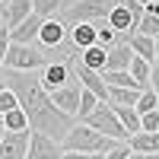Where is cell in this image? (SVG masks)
Returning a JSON list of instances; mask_svg holds the SVG:
<instances>
[{"label": "cell", "instance_id": "obj_31", "mask_svg": "<svg viewBox=\"0 0 159 159\" xmlns=\"http://www.w3.org/2000/svg\"><path fill=\"white\" fill-rule=\"evenodd\" d=\"M140 121H143V130H147V134H159V111L140 115Z\"/></svg>", "mask_w": 159, "mask_h": 159}, {"label": "cell", "instance_id": "obj_14", "mask_svg": "<svg viewBox=\"0 0 159 159\" xmlns=\"http://www.w3.org/2000/svg\"><path fill=\"white\" fill-rule=\"evenodd\" d=\"M70 42L76 51H86L92 45H99V29H96V22H80L70 29Z\"/></svg>", "mask_w": 159, "mask_h": 159}, {"label": "cell", "instance_id": "obj_36", "mask_svg": "<svg viewBox=\"0 0 159 159\" xmlns=\"http://www.w3.org/2000/svg\"><path fill=\"white\" fill-rule=\"evenodd\" d=\"M0 25H7V3H0Z\"/></svg>", "mask_w": 159, "mask_h": 159}, {"label": "cell", "instance_id": "obj_8", "mask_svg": "<svg viewBox=\"0 0 159 159\" xmlns=\"http://www.w3.org/2000/svg\"><path fill=\"white\" fill-rule=\"evenodd\" d=\"M70 67H73L70 61H51L48 67L38 70V73H42V86H45L48 92H54V89H61V86H67V83H70Z\"/></svg>", "mask_w": 159, "mask_h": 159}, {"label": "cell", "instance_id": "obj_11", "mask_svg": "<svg viewBox=\"0 0 159 159\" xmlns=\"http://www.w3.org/2000/svg\"><path fill=\"white\" fill-rule=\"evenodd\" d=\"M70 29L64 25L57 16L54 19H45L42 22V32H38V45H42L45 51H54V48H61V42H64V35H67Z\"/></svg>", "mask_w": 159, "mask_h": 159}, {"label": "cell", "instance_id": "obj_5", "mask_svg": "<svg viewBox=\"0 0 159 159\" xmlns=\"http://www.w3.org/2000/svg\"><path fill=\"white\" fill-rule=\"evenodd\" d=\"M83 124H89L92 130H99L102 137H111V140H127V130H124V124L118 121V115H115V105H108V102H102L96 111H92Z\"/></svg>", "mask_w": 159, "mask_h": 159}, {"label": "cell", "instance_id": "obj_20", "mask_svg": "<svg viewBox=\"0 0 159 159\" xmlns=\"http://www.w3.org/2000/svg\"><path fill=\"white\" fill-rule=\"evenodd\" d=\"M105 61H108V51H105L102 45L86 48V51H83V57H80V64H83V67L96 70V73H102V70H105Z\"/></svg>", "mask_w": 159, "mask_h": 159}, {"label": "cell", "instance_id": "obj_6", "mask_svg": "<svg viewBox=\"0 0 159 159\" xmlns=\"http://www.w3.org/2000/svg\"><path fill=\"white\" fill-rule=\"evenodd\" d=\"M61 156H64L61 140H54V137H48V134H38V130H32L25 159H61Z\"/></svg>", "mask_w": 159, "mask_h": 159}, {"label": "cell", "instance_id": "obj_23", "mask_svg": "<svg viewBox=\"0 0 159 159\" xmlns=\"http://www.w3.org/2000/svg\"><path fill=\"white\" fill-rule=\"evenodd\" d=\"M64 7V0H32V13L38 19H54Z\"/></svg>", "mask_w": 159, "mask_h": 159}, {"label": "cell", "instance_id": "obj_33", "mask_svg": "<svg viewBox=\"0 0 159 159\" xmlns=\"http://www.w3.org/2000/svg\"><path fill=\"white\" fill-rule=\"evenodd\" d=\"M102 159H130V147H127V140H124V143H118L115 150H108Z\"/></svg>", "mask_w": 159, "mask_h": 159}, {"label": "cell", "instance_id": "obj_27", "mask_svg": "<svg viewBox=\"0 0 159 159\" xmlns=\"http://www.w3.org/2000/svg\"><path fill=\"white\" fill-rule=\"evenodd\" d=\"M96 29H99V45L108 51V48H115V45H121V32H115L111 25H108V19L105 22H96Z\"/></svg>", "mask_w": 159, "mask_h": 159}, {"label": "cell", "instance_id": "obj_28", "mask_svg": "<svg viewBox=\"0 0 159 159\" xmlns=\"http://www.w3.org/2000/svg\"><path fill=\"white\" fill-rule=\"evenodd\" d=\"M134 108H137L140 115H147V111H159V96H156L153 89H143V92H140V99H137V105H134Z\"/></svg>", "mask_w": 159, "mask_h": 159}, {"label": "cell", "instance_id": "obj_18", "mask_svg": "<svg viewBox=\"0 0 159 159\" xmlns=\"http://www.w3.org/2000/svg\"><path fill=\"white\" fill-rule=\"evenodd\" d=\"M115 115H118V121L124 124L127 130V137H134L143 130V121H140V111L134 108V105H115Z\"/></svg>", "mask_w": 159, "mask_h": 159}, {"label": "cell", "instance_id": "obj_3", "mask_svg": "<svg viewBox=\"0 0 159 159\" xmlns=\"http://www.w3.org/2000/svg\"><path fill=\"white\" fill-rule=\"evenodd\" d=\"M51 64V54L45 48H35V45H10L7 51V70H19V73H32V70H42Z\"/></svg>", "mask_w": 159, "mask_h": 159}, {"label": "cell", "instance_id": "obj_24", "mask_svg": "<svg viewBox=\"0 0 159 159\" xmlns=\"http://www.w3.org/2000/svg\"><path fill=\"white\" fill-rule=\"evenodd\" d=\"M102 80L108 86H121V89H134V76H130V70H102Z\"/></svg>", "mask_w": 159, "mask_h": 159}, {"label": "cell", "instance_id": "obj_32", "mask_svg": "<svg viewBox=\"0 0 159 159\" xmlns=\"http://www.w3.org/2000/svg\"><path fill=\"white\" fill-rule=\"evenodd\" d=\"M10 45H13L10 29H7V25H0V67L7 64V51H10Z\"/></svg>", "mask_w": 159, "mask_h": 159}, {"label": "cell", "instance_id": "obj_12", "mask_svg": "<svg viewBox=\"0 0 159 159\" xmlns=\"http://www.w3.org/2000/svg\"><path fill=\"white\" fill-rule=\"evenodd\" d=\"M42 22L45 19H38L35 13L29 19H22L16 29H10V38H13V45H32V42H38V32H42Z\"/></svg>", "mask_w": 159, "mask_h": 159}, {"label": "cell", "instance_id": "obj_1", "mask_svg": "<svg viewBox=\"0 0 159 159\" xmlns=\"http://www.w3.org/2000/svg\"><path fill=\"white\" fill-rule=\"evenodd\" d=\"M7 89L16 92L19 108L29 118V130H38V134H48L54 140H64V134L76 124V118L64 115L54 102H51V92L42 86V73H19V70H3Z\"/></svg>", "mask_w": 159, "mask_h": 159}, {"label": "cell", "instance_id": "obj_2", "mask_svg": "<svg viewBox=\"0 0 159 159\" xmlns=\"http://www.w3.org/2000/svg\"><path fill=\"white\" fill-rule=\"evenodd\" d=\"M118 3V0H70V3H64L57 19L64 25H80V22H105L108 19L111 7Z\"/></svg>", "mask_w": 159, "mask_h": 159}, {"label": "cell", "instance_id": "obj_22", "mask_svg": "<svg viewBox=\"0 0 159 159\" xmlns=\"http://www.w3.org/2000/svg\"><path fill=\"white\" fill-rule=\"evenodd\" d=\"M143 89H121V86H108V105H137Z\"/></svg>", "mask_w": 159, "mask_h": 159}, {"label": "cell", "instance_id": "obj_34", "mask_svg": "<svg viewBox=\"0 0 159 159\" xmlns=\"http://www.w3.org/2000/svg\"><path fill=\"white\" fill-rule=\"evenodd\" d=\"M61 159H102V153H67V150H64Z\"/></svg>", "mask_w": 159, "mask_h": 159}, {"label": "cell", "instance_id": "obj_40", "mask_svg": "<svg viewBox=\"0 0 159 159\" xmlns=\"http://www.w3.org/2000/svg\"><path fill=\"white\" fill-rule=\"evenodd\" d=\"M143 159H159V153H150V156H143Z\"/></svg>", "mask_w": 159, "mask_h": 159}, {"label": "cell", "instance_id": "obj_13", "mask_svg": "<svg viewBox=\"0 0 159 159\" xmlns=\"http://www.w3.org/2000/svg\"><path fill=\"white\" fill-rule=\"evenodd\" d=\"M108 25H111L115 32H121V35H130V32H137L140 22L134 19V13H130L121 0H118V3L111 7V13H108Z\"/></svg>", "mask_w": 159, "mask_h": 159}, {"label": "cell", "instance_id": "obj_16", "mask_svg": "<svg viewBox=\"0 0 159 159\" xmlns=\"http://www.w3.org/2000/svg\"><path fill=\"white\" fill-rule=\"evenodd\" d=\"M130 61H134V51L127 42L108 48V61H105V70H130Z\"/></svg>", "mask_w": 159, "mask_h": 159}, {"label": "cell", "instance_id": "obj_42", "mask_svg": "<svg viewBox=\"0 0 159 159\" xmlns=\"http://www.w3.org/2000/svg\"><path fill=\"white\" fill-rule=\"evenodd\" d=\"M0 3H10V0H0Z\"/></svg>", "mask_w": 159, "mask_h": 159}, {"label": "cell", "instance_id": "obj_39", "mask_svg": "<svg viewBox=\"0 0 159 159\" xmlns=\"http://www.w3.org/2000/svg\"><path fill=\"white\" fill-rule=\"evenodd\" d=\"M0 89H7V80H3V73H0Z\"/></svg>", "mask_w": 159, "mask_h": 159}, {"label": "cell", "instance_id": "obj_21", "mask_svg": "<svg viewBox=\"0 0 159 159\" xmlns=\"http://www.w3.org/2000/svg\"><path fill=\"white\" fill-rule=\"evenodd\" d=\"M130 76H134V83H137V89H150V76H153V64L134 54V61H130Z\"/></svg>", "mask_w": 159, "mask_h": 159}, {"label": "cell", "instance_id": "obj_15", "mask_svg": "<svg viewBox=\"0 0 159 159\" xmlns=\"http://www.w3.org/2000/svg\"><path fill=\"white\" fill-rule=\"evenodd\" d=\"M127 45H130V51H134L137 57L150 61V64L159 57V51H156V38H147V35H140V32H130V35H127Z\"/></svg>", "mask_w": 159, "mask_h": 159}, {"label": "cell", "instance_id": "obj_30", "mask_svg": "<svg viewBox=\"0 0 159 159\" xmlns=\"http://www.w3.org/2000/svg\"><path fill=\"white\" fill-rule=\"evenodd\" d=\"M13 108H19V99H16V92H10V89H0V118H3L7 111Z\"/></svg>", "mask_w": 159, "mask_h": 159}, {"label": "cell", "instance_id": "obj_25", "mask_svg": "<svg viewBox=\"0 0 159 159\" xmlns=\"http://www.w3.org/2000/svg\"><path fill=\"white\" fill-rule=\"evenodd\" d=\"M102 105V99L96 96V92H89V89H83V96H80V111H76V121H86V118L92 115Z\"/></svg>", "mask_w": 159, "mask_h": 159}, {"label": "cell", "instance_id": "obj_41", "mask_svg": "<svg viewBox=\"0 0 159 159\" xmlns=\"http://www.w3.org/2000/svg\"><path fill=\"white\" fill-rule=\"evenodd\" d=\"M156 51H159V38H156Z\"/></svg>", "mask_w": 159, "mask_h": 159}, {"label": "cell", "instance_id": "obj_35", "mask_svg": "<svg viewBox=\"0 0 159 159\" xmlns=\"http://www.w3.org/2000/svg\"><path fill=\"white\" fill-rule=\"evenodd\" d=\"M147 13H153V16H159V0H153V3L147 7Z\"/></svg>", "mask_w": 159, "mask_h": 159}, {"label": "cell", "instance_id": "obj_19", "mask_svg": "<svg viewBox=\"0 0 159 159\" xmlns=\"http://www.w3.org/2000/svg\"><path fill=\"white\" fill-rule=\"evenodd\" d=\"M29 16H32V0H10L7 3V29H16Z\"/></svg>", "mask_w": 159, "mask_h": 159}, {"label": "cell", "instance_id": "obj_26", "mask_svg": "<svg viewBox=\"0 0 159 159\" xmlns=\"http://www.w3.org/2000/svg\"><path fill=\"white\" fill-rule=\"evenodd\" d=\"M3 127L10 130V134H16V130H29V118H25L22 108H13L3 115Z\"/></svg>", "mask_w": 159, "mask_h": 159}, {"label": "cell", "instance_id": "obj_38", "mask_svg": "<svg viewBox=\"0 0 159 159\" xmlns=\"http://www.w3.org/2000/svg\"><path fill=\"white\" fill-rule=\"evenodd\" d=\"M137 3H140V7H150V3H153V0H137Z\"/></svg>", "mask_w": 159, "mask_h": 159}, {"label": "cell", "instance_id": "obj_43", "mask_svg": "<svg viewBox=\"0 0 159 159\" xmlns=\"http://www.w3.org/2000/svg\"><path fill=\"white\" fill-rule=\"evenodd\" d=\"M130 159H137V156H134V153H130Z\"/></svg>", "mask_w": 159, "mask_h": 159}, {"label": "cell", "instance_id": "obj_7", "mask_svg": "<svg viewBox=\"0 0 159 159\" xmlns=\"http://www.w3.org/2000/svg\"><path fill=\"white\" fill-rule=\"evenodd\" d=\"M80 96H83V86L70 80L67 86H61V89H54V92H51V102H54L64 115L76 118V111H80Z\"/></svg>", "mask_w": 159, "mask_h": 159}, {"label": "cell", "instance_id": "obj_29", "mask_svg": "<svg viewBox=\"0 0 159 159\" xmlns=\"http://www.w3.org/2000/svg\"><path fill=\"white\" fill-rule=\"evenodd\" d=\"M137 32L140 35H147V38H159V16H153V13H143V19L137 25Z\"/></svg>", "mask_w": 159, "mask_h": 159}, {"label": "cell", "instance_id": "obj_9", "mask_svg": "<svg viewBox=\"0 0 159 159\" xmlns=\"http://www.w3.org/2000/svg\"><path fill=\"white\" fill-rule=\"evenodd\" d=\"M70 64H73V73H76V80H80V86H83V89H89V92H96L102 102H108V83L102 80V73H96V70L83 67L80 61H70Z\"/></svg>", "mask_w": 159, "mask_h": 159}, {"label": "cell", "instance_id": "obj_44", "mask_svg": "<svg viewBox=\"0 0 159 159\" xmlns=\"http://www.w3.org/2000/svg\"><path fill=\"white\" fill-rule=\"evenodd\" d=\"M0 121H3V118H0Z\"/></svg>", "mask_w": 159, "mask_h": 159}, {"label": "cell", "instance_id": "obj_17", "mask_svg": "<svg viewBox=\"0 0 159 159\" xmlns=\"http://www.w3.org/2000/svg\"><path fill=\"white\" fill-rule=\"evenodd\" d=\"M127 147H130V153H140V156L159 153V134H147V130H140V134L127 137Z\"/></svg>", "mask_w": 159, "mask_h": 159}, {"label": "cell", "instance_id": "obj_4", "mask_svg": "<svg viewBox=\"0 0 159 159\" xmlns=\"http://www.w3.org/2000/svg\"><path fill=\"white\" fill-rule=\"evenodd\" d=\"M102 143H105V137L99 134V130H92L89 124L76 121L67 134H64L61 147L67 150V153H102Z\"/></svg>", "mask_w": 159, "mask_h": 159}, {"label": "cell", "instance_id": "obj_10", "mask_svg": "<svg viewBox=\"0 0 159 159\" xmlns=\"http://www.w3.org/2000/svg\"><path fill=\"white\" fill-rule=\"evenodd\" d=\"M29 137H32V130H16V134L7 130L3 143H0V159H25V153H29Z\"/></svg>", "mask_w": 159, "mask_h": 159}, {"label": "cell", "instance_id": "obj_37", "mask_svg": "<svg viewBox=\"0 0 159 159\" xmlns=\"http://www.w3.org/2000/svg\"><path fill=\"white\" fill-rule=\"evenodd\" d=\"M3 137H7V127H3V121H0V143H3Z\"/></svg>", "mask_w": 159, "mask_h": 159}]
</instances>
